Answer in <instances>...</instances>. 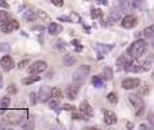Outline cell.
<instances>
[{"mask_svg": "<svg viewBox=\"0 0 154 130\" xmlns=\"http://www.w3.org/2000/svg\"><path fill=\"white\" fill-rule=\"evenodd\" d=\"M80 83H75V84L69 85V87L65 90V95H66V98L69 99V100H75L77 98V95H79L80 92Z\"/></svg>", "mask_w": 154, "mask_h": 130, "instance_id": "8992f818", "label": "cell"}, {"mask_svg": "<svg viewBox=\"0 0 154 130\" xmlns=\"http://www.w3.org/2000/svg\"><path fill=\"white\" fill-rule=\"evenodd\" d=\"M0 66H2V69L4 72H10L11 69L15 66V62H14V60L11 59L10 56H4L0 60Z\"/></svg>", "mask_w": 154, "mask_h": 130, "instance_id": "9c48e42d", "label": "cell"}, {"mask_svg": "<svg viewBox=\"0 0 154 130\" xmlns=\"http://www.w3.org/2000/svg\"><path fill=\"white\" fill-rule=\"evenodd\" d=\"M8 94H11V95H14V94H16V87H15V84H11L10 87H8Z\"/></svg>", "mask_w": 154, "mask_h": 130, "instance_id": "f35d334b", "label": "cell"}, {"mask_svg": "<svg viewBox=\"0 0 154 130\" xmlns=\"http://www.w3.org/2000/svg\"><path fill=\"white\" fill-rule=\"evenodd\" d=\"M8 19H10L8 12H5V11H0V26H2V24H4Z\"/></svg>", "mask_w": 154, "mask_h": 130, "instance_id": "83f0119b", "label": "cell"}, {"mask_svg": "<svg viewBox=\"0 0 154 130\" xmlns=\"http://www.w3.org/2000/svg\"><path fill=\"white\" fill-rule=\"evenodd\" d=\"M79 111H81L82 114L87 117V119L88 118H91L93 115V110H92V107H91V104L88 103L87 100H84V102H81V104H80V107H79Z\"/></svg>", "mask_w": 154, "mask_h": 130, "instance_id": "7c38bea8", "label": "cell"}, {"mask_svg": "<svg viewBox=\"0 0 154 130\" xmlns=\"http://www.w3.org/2000/svg\"><path fill=\"white\" fill-rule=\"evenodd\" d=\"M104 77H101V76H93V79H92V84L95 85L96 88H101L104 85Z\"/></svg>", "mask_w": 154, "mask_h": 130, "instance_id": "44dd1931", "label": "cell"}, {"mask_svg": "<svg viewBox=\"0 0 154 130\" xmlns=\"http://www.w3.org/2000/svg\"><path fill=\"white\" fill-rule=\"evenodd\" d=\"M112 48L114 46L112 45H101V43H96L95 45V49L96 50H99V53H100V57H103V54H106V53H108L109 50H112Z\"/></svg>", "mask_w": 154, "mask_h": 130, "instance_id": "9a60e30c", "label": "cell"}, {"mask_svg": "<svg viewBox=\"0 0 154 130\" xmlns=\"http://www.w3.org/2000/svg\"><path fill=\"white\" fill-rule=\"evenodd\" d=\"M0 29H2V31L4 33V34L12 33V31H15V30L19 29V22L15 21V19H8L4 24H2V26H0Z\"/></svg>", "mask_w": 154, "mask_h": 130, "instance_id": "5b68a950", "label": "cell"}, {"mask_svg": "<svg viewBox=\"0 0 154 130\" xmlns=\"http://www.w3.org/2000/svg\"><path fill=\"white\" fill-rule=\"evenodd\" d=\"M91 15H92V18H100L101 16V11L100 10H92V12H91Z\"/></svg>", "mask_w": 154, "mask_h": 130, "instance_id": "e575fe53", "label": "cell"}, {"mask_svg": "<svg viewBox=\"0 0 154 130\" xmlns=\"http://www.w3.org/2000/svg\"><path fill=\"white\" fill-rule=\"evenodd\" d=\"M49 107H50V109H57V107H58V99L54 98L53 100L49 102Z\"/></svg>", "mask_w": 154, "mask_h": 130, "instance_id": "1f68e13d", "label": "cell"}, {"mask_svg": "<svg viewBox=\"0 0 154 130\" xmlns=\"http://www.w3.org/2000/svg\"><path fill=\"white\" fill-rule=\"evenodd\" d=\"M51 3L54 5H57V7H62L64 5V0H51Z\"/></svg>", "mask_w": 154, "mask_h": 130, "instance_id": "ab89813d", "label": "cell"}, {"mask_svg": "<svg viewBox=\"0 0 154 130\" xmlns=\"http://www.w3.org/2000/svg\"><path fill=\"white\" fill-rule=\"evenodd\" d=\"M137 18L134 15H126L125 18L122 19V26L125 29H133V27L137 26Z\"/></svg>", "mask_w": 154, "mask_h": 130, "instance_id": "30bf717a", "label": "cell"}, {"mask_svg": "<svg viewBox=\"0 0 154 130\" xmlns=\"http://www.w3.org/2000/svg\"><path fill=\"white\" fill-rule=\"evenodd\" d=\"M152 48H154V37H153V40H152Z\"/></svg>", "mask_w": 154, "mask_h": 130, "instance_id": "816d5d0a", "label": "cell"}, {"mask_svg": "<svg viewBox=\"0 0 154 130\" xmlns=\"http://www.w3.org/2000/svg\"><path fill=\"white\" fill-rule=\"evenodd\" d=\"M49 98H51V88L48 85H43L39 88V92H38V100L39 102H48Z\"/></svg>", "mask_w": 154, "mask_h": 130, "instance_id": "ba28073f", "label": "cell"}, {"mask_svg": "<svg viewBox=\"0 0 154 130\" xmlns=\"http://www.w3.org/2000/svg\"><path fill=\"white\" fill-rule=\"evenodd\" d=\"M146 50H147L146 41L145 40H137L131 43V46L128 48L127 53H128V56L133 57V59H139V57H142L145 53H146Z\"/></svg>", "mask_w": 154, "mask_h": 130, "instance_id": "6da1fadb", "label": "cell"}, {"mask_svg": "<svg viewBox=\"0 0 154 130\" xmlns=\"http://www.w3.org/2000/svg\"><path fill=\"white\" fill-rule=\"evenodd\" d=\"M11 50L10 45L5 42H0V53H8Z\"/></svg>", "mask_w": 154, "mask_h": 130, "instance_id": "f546056e", "label": "cell"}, {"mask_svg": "<svg viewBox=\"0 0 154 130\" xmlns=\"http://www.w3.org/2000/svg\"><path fill=\"white\" fill-rule=\"evenodd\" d=\"M46 69H48V62L39 60V61L32 62V64L29 66V73L30 75H39V73H42V72H45Z\"/></svg>", "mask_w": 154, "mask_h": 130, "instance_id": "277c9868", "label": "cell"}, {"mask_svg": "<svg viewBox=\"0 0 154 130\" xmlns=\"http://www.w3.org/2000/svg\"><path fill=\"white\" fill-rule=\"evenodd\" d=\"M37 15H38V18L39 19H45V21H48L49 19V16L46 15L45 12H42V11H37Z\"/></svg>", "mask_w": 154, "mask_h": 130, "instance_id": "8d00e7d4", "label": "cell"}, {"mask_svg": "<svg viewBox=\"0 0 154 130\" xmlns=\"http://www.w3.org/2000/svg\"><path fill=\"white\" fill-rule=\"evenodd\" d=\"M75 62H76V57H73L72 54H65V57H64V65L72 66V65H75Z\"/></svg>", "mask_w": 154, "mask_h": 130, "instance_id": "7402d4cb", "label": "cell"}, {"mask_svg": "<svg viewBox=\"0 0 154 130\" xmlns=\"http://www.w3.org/2000/svg\"><path fill=\"white\" fill-rule=\"evenodd\" d=\"M149 90H150L149 85L145 84V85H143V88H142V91H141V94H142V95H146V94H149Z\"/></svg>", "mask_w": 154, "mask_h": 130, "instance_id": "b9f144b4", "label": "cell"}, {"mask_svg": "<svg viewBox=\"0 0 154 130\" xmlns=\"http://www.w3.org/2000/svg\"><path fill=\"white\" fill-rule=\"evenodd\" d=\"M35 98H37V96H35V94H31V95H30V100H31L32 104L37 103V99H35Z\"/></svg>", "mask_w": 154, "mask_h": 130, "instance_id": "ee69618b", "label": "cell"}, {"mask_svg": "<svg viewBox=\"0 0 154 130\" xmlns=\"http://www.w3.org/2000/svg\"><path fill=\"white\" fill-rule=\"evenodd\" d=\"M29 62H30L29 60H23V61H20L16 66H18V69H24L26 68V65H29Z\"/></svg>", "mask_w": 154, "mask_h": 130, "instance_id": "d590c367", "label": "cell"}, {"mask_svg": "<svg viewBox=\"0 0 154 130\" xmlns=\"http://www.w3.org/2000/svg\"><path fill=\"white\" fill-rule=\"evenodd\" d=\"M125 71L127 72H133V73H138V72H143V66H142V62H139L138 60H133L130 61L127 65H126Z\"/></svg>", "mask_w": 154, "mask_h": 130, "instance_id": "52a82bcc", "label": "cell"}, {"mask_svg": "<svg viewBox=\"0 0 154 130\" xmlns=\"http://www.w3.org/2000/svg\"><path fill=\"white\" fill-rule=\"evenodd\" d=\"M32 30H34V31H43L45 29H43V26H38V27H34Z\"/></svg>", "mask_w": 154, "mask_h": 130, "instance_id": "bcb514c9", "label": "cell"}, {"mask_svg": "<svg viewBox=\"0 0 154 130\" xmlns=\"http://www.w3.org/2000/svg\"><path fill=\"white\" fill-rule=\"evenodd\" d=\"M150 60H154V53L150 54Z\"/></svg>", "mask_w": 154, "mask_h": 130, "instance_id": "f907efd6", "label": "cell"}, {"mask_svg": "<svg viewBox=\"0 0 154 130\" xmlns=\"http://www.w3.org/2000/svg\"><path fill=\"white\" fill-rule=\"evenodd\" d=\"M128 100H130V103L133 104L134 109H135V115L137 117H141V115L145 113V102H143V99H142L139 95H130L128 96Z\"/></svg>", "mask_w": 154, "mask_h": 130, "instance_id": "3957f363", "label": "cell"}, {"mask_svg": "<svg viewBox=\"0 0 154 130\" xmlns=\"http://www.w3.org/2000/svg\"><path fill=\"white\" fill-rule=\"evenodd\" d=\"M153 79H154V72H153Z\"/></svg>", "mask_w": 154, "mask_h": 130, "instance_id": "f5cc1de1", "label": "cell"}, {"mask_svg": "<svg viewBox=\"0 0 154 130\" xmlns=\"http://www.w3.org/2000/svg\"><path fill=\"white\" fill-rule=\"evenodd\" d=\"M51 98H56V99H61L62 98V91L60 90L58 87H56V88H53L51 90Z\"/></svg>", "mask_w": 154, "mask_h": 130, "instance_id": "cb8c5ba5", "label": "cell"}, {"mask_svg": "<svg viewBox=\"0 0 154 130\" xmlns=\"http://www.w3.org/2000/svg\"><path fill=\"white\" fill-rule=\"evenodd\" d=\"M103 77L106 80H111L112 79V69L108 68V66H107V68H104L103 69Z\"/></svg>", "mask_w": 154, "mask_h": 130, "instance_id": "d4e9b609", "label": "cell"}, {"mask_svg": "<svg viewBox=\"0 0 154 130\" xmlns=\"http://www.w3.org/2000/svg\"><path fill=\"white\" fill-rule=\"evenodd\" d=\"M142 34L145 35V38H153L154 37V24L153 26H149L142 31Z\"/></svg>", "mask_w": 154, "mask_h": 130, "instance_id": "603a6c76", "label": "cell"}, {"mask_svg": "<svg viewBox=\"0 0 154 130\" xmlns=\"http://www.w3.org/2000/svg\"><path fill=\"white\" fill-rule=\"evenodd\" d=\"M57 48H58V50H65V48H66V45H65V41H62V40L57 41Z\"/></svg>", "mask_w": 154, "mask_h": 130, "instance_id": "4dcf8cb0", "label": "cell"}, {"mask_svg": "<svg viewBox=\"0 0 154 130\" xmlns=\"http://www.w3.org/2000/svg\"><path fill=\"white\" fill-rule=\"evenodd\" d=\"M119 5L122 10L130 11L133 8V0H119Z\"/></svg>", "mask_w": 154, "mask_h": 130, "instance_id": "d6986e66", "label": "cell"}, {"mask_svg": "<svg viewBox=\"0 0 154 130\" xmlns=\"http://www.w3.org/2000/svg\"><path fill=\"white\" fill-rule=\"evenodd\" d=\"M0 7L2 8H8L10 5H8V3L5 2V0H0Z\"/></svg>", "mask_w": 154, "mask_h": 130, "instance_id": "7bdbcfd3", "label": "cell"}, {"mask_svg": "<svg viewBox=\"0 0 154 130\" xmlns=\"http://www.w3.org/2000/svg\"><path fill=\"white\" fill-rule=\"evenodd\" d=\"M32 128H34V125H32V122H30V121L22 123V129H24V130H29V129H32Z\"/></svg>", "mask_w": 154, "mask_h": 130, "instance_id": "836d02e7", "label": "cell"}, {"mask_svg": "<svg viewBox=\"0 0 154 130\" xmlns=\"http://www.w3.org/2000/svg\"><path fill=\"white\" fill-rule=\"evenodd\" d=\"M2 88H3V77L0 76V90H2Z\"/></svg>", "mask_w": 154, "mask_h": 130, "instance_id": "7dc6e473", "label": "cell"}, {"mask_svg": "<svg viewBox=\"0 0 154 130\" xmlns=\"http://www.w3.org/2000/svg\"><path fill=\"white\" fill-rule=\"evenodd\" d=\"M48 30L51 35H57L62 31V26H60V24H57V23H50L48 26Z\"/></svg>", "mask_w": 154, "mask_h": 130, "instance_id": "2e32d148", "label": "cell"}, {"mask_svg": "<svg viewBox=\"0 0 154 130\" xmlns=\"http://www.w3.org/2000/svg\"><path fill=\"white\" fill-rule=\"evenodd\" d=\"M139 84H141L139 79H125L122 81V87L125 90H134V88L139 87Z\"/></svg>", "mask_w": 154, "mask_h": 130, "instance_id": "8fae6325", "label": "cell"}, {"mask_svg": "<svg viewBox=\"0 0 154 130\" xmlns=\"http://www.w3.org/2000/svg\"><path fill=\"white\" fill-rule=\"evenodd\" d=\"M91 72V66L84 64V65H80L79 68L76 69V72L73 73L72 79L75 83H80V84H82V83L85 81V79H87V76L89 75Z\"/></svg>", "mask_w": 154, "mask_h": 130, "instance_id": "7a4b0ae2", "label": "cell"}, {"mask_svg": "<svg viewBox=\"0 0 154 130\" xmlns=\"http://www.w3.org/2000/svg\"><path fill=\"white\" fill-rule=\"evenodd\" d=\"M72 43H73V46H76V50H77V52H81V50H82V46L80 45V42H79L77 40H75Z\"/></svg>", "mask_w": 154, "mask_h": 130, "instance_id": "74e56055", "label": "cell"}, {"mask_svg": "<svg viewBox=\"0 0 154 130\" xmlns=\"http://www.w3.org/2000/svg\"><path fill=\"white\" fill-rule=\"evenodd\" d=\"M142 66H143V71H149L150 68H152V62H150V60H146V61L142 62Z\"/></svg>", "mask_w": 154, "mask_h": 130, "instance_id": "d6a6232c", "label": "cell"}, {"mask_svg": "<svg viewBox=\"0 0 154 130\" xmlns=\"http://www.w3.org/2000/svg\"><path fill=\"white\" fill-rule=\"evenodd\" d=\"M39 79L41 77L37 76V75H31V76H29V77H24V79L22 80V83H23L24 85H29V84H32V83L39 81Z\"/></svg>", "mask_w": 154, "mask_h": 130, "instance_id": "e0dca14e", "label": "cell"}, {"mask_svg": "<svg viewBox=\"0 0 154 130\" xmlns=\"http://www.w3.org/2000/svg\"><path fill=\"white\" fill-rule=\"evenodd\" d=\"M116 122H118V118L115 115V113L109 111V110L104 111V123L106 125H115Z\"/></svg>", "mask_w": 154, "mask_h": 130, "instance_id": "4fadbf2b", "label": "cell"}, {"mask_svg": "<svg viewBox=\"0 0 154 130\" xmlns=\"http://www.w3.org/2000/svg\"><path fill=\"white\" fill-rule=\"evenodd\" d=\"M10 98H3V99H0V109L2 110H5L8 106H10Z\"/></svg>", "mask_w": 154, "mask_h": 130, "instance_id": "f1b7e54d", "label": "cell"}, {"mask_svg": "<svg viewBox=\"0 0 154 130\" xmlns=\"http://www.w3.org/2000/svg\"><path fill=\"white\" fill-rule=\"evenodd\" d=\"M133 126H134V125H133L131 122H128V123H127V128H128V129H133Z\"/></svg>", "mask_w": 154, "mask_h": 130, "instance_id": "c3c4849f", "label": "cell"}, {"mask_svg": "<svg viewBox=\"0 0 154 130\" xmlns=\"http://www.w3.org/2000/svg\"><path fill=\"white\" fill-rule=\"evenodd\" d=\"M120 19V11H112L108 16V24H112Z\"/></svg>", "mask_w": 154, "mask_h": 130, "instance_id": "ac0fdd59", "label": "cell"}, {"mask_svg": "<svg viewBox=\"0 0 154 130\" xmlns=\"http://www.w3.org/2000/svg\"><path fill=\"white\" fill-rule=\"evenodd\" d=\"M149 122L152 123V126H154V114L153 113H150L149 114Z\"/></svg>", "mask_w": 154, "mask_h": 130, "instance_id": "f6af8a7d", "label": "cell"}, {"mask_svg": "<svg viewBox=\"0 0 154 130\" xmlns=\"http://www.w3.org/2000/svg\"><path fill=\"white\" fill-rule=\"evenodd\" d=\"M64 110H66V111H73V110L76 109L75 106H72V104H64V107H62Z\"/></svg>", "mask_w": 154, "mask_h": 130, "instance_id": "60d3db41", "label": "cell"}, {"mask_svg": "<svg viewBox=\"0 0 154 130\" xmlns=\"http://www.w3.org/2000/svg\"><path fill=\"white\" fill-rule=\"evenodd\" d=\"M107 100H108L109 103H112V104L118 103V95L115 92H109L108 95H107Z\"/></svg>", "mask_w": 154, "mask_h": 130, "instance_id": "4316f807", "label": "cell"}, {"mask_svg": "<svg viewBox=\"0 0 154 130\" xmlns=\"http://www.w3.org/2000/svg\"><path fill=\"white\" fill-rule=\"evenodd\" d=\"M72 118H73V119H76V121H88V119H87V117H85V115L82 114L81 111H79V113H73V114H72Z\"/></svg>", "mask_w": 154, "mask_h": 130, "instance_id": "484cf974", "label": "cell"}, {"mask_svg": "<svg viewBox=\"0 0 154 130\" xmlns=\"http://www.w3.org/2000/svg\"><path fill=\"white\" fill-rule=\"evenodd\" d=\"M139 128H141V129H147V125H145V123H142V125L139 126Z\"/></svg>", "mask_w": 154, "mask_h": 130, "instance_id": "681fc988", "label": "cell"}, {"mask_svg": "<svg viewBox=\"0 0 154 130\" xmlns=\"http://www.w3.org/2000/svg\"><path fill=\"white\" fill-rule=\"evenodd\" d=\"M130 62V60L127 59L126 56H120L119 59H118V61H116V65H118V68L119 69H125L126 68V65Z\"/></svg>", "mask_w": 154, "mask_h": 130, "instance_id": "ffe728a7", "label": "cell"}, {"mask_svg": "<svg viewBox=\"0 0 154 130\" xmlns=\"http://www.w3.org/2000/svg\"><path fill=\"white\" fill-rule=\"evenodd\" d=\"M23 18H24V21H27V22H32V21H35V19L38 18L37 11L27 8V10L23 12Z\"/></svg>", "mask_w": 154, "mask_h": 130, "instance_id": "5bb4252c", "label": "cell"}]
</instances>
